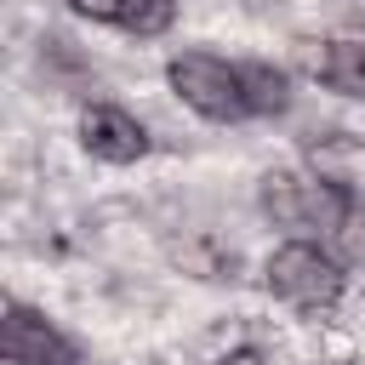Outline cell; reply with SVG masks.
I'll return each mask as SVG.
<instances>
[{
    "instance_id": "cell-1",
    "label": "cell",
    "mask_w": 365,
    "mask_h": 365,
    "mask_svg": "<svg viewBox=\"0 0 365 365\" xmlns=\"http://www.w3.org/2000/svg\"><path fill=\"white\" fill-rule=\"evenodd\" d=\"M262 279H268V291H274L285 308H297V314H331V308L342 302V285H348L336 251H319L314 240H285V245L268 257Z\"/></svg>"
},
{
    "instance_id": "cell-2",
    "label": "cell",
    "mask_w": 365,
    "mask_h": 365,
    "mask_svg": "<svg viewBox=\"0 0 365 365\" xmlns=\"http://www.w3.org/2000/svg\"><path fill=\"white\" fill-rule=\"evenodd\" d=\"M165 80L205 120H245L251 114L245 108V74H240V63H222L211 51H182V57L165 63Z\"/></svg>"
},
{
    "instance_id": "cell-3",
    "label": "cell",
    "mask_w": 365,
    "mask_h": 365,
    "mask_svg": "<svg viewBox=\"0 0 365 365\" xmlns=\"http://www.w3.org/2000/svg\"><path fill=\"white\" fill-rule=\"evenodd\" d=\"M354 188L331 182V177H297V171H268L262 177V211L279 228H336V217L348 211Z\"/></svg>"
},
{
    "instance_id": "cell-4",
    "label": "cell",
    "mask_w": 365,
    "mask_h": 365,
    "mask_svg": "<svg viewBox=\"0 0 365 365\" xmlns=\"http://www.w3.org/2000/svg\"><path fill=\"white\" fill-rule=\"evenodd\" d=\"M0 354H6V365H74V342L46 314H34L23 302H6Z\"/></svg>"
},
{
    "instance_id": "cell-5",
    "label": "cell",
    "mask_w": 365,
    "mask_h": 365,
    "mask_svg": "<svg viewBox=\"0 0 365 365\" xmlns=\"http://www.w3.org/2000/svg\"><path fill=\"white\" fill-rule=\"evenodd\" d=\"M80 143H86V154H97V160H108V165H131V160L148 154L143 120L125 114V108H114V103H91V108L80 114Z\"/></svg>"
},
{
    "instance_id": "cell-6",
    "label": "cell",
    "mask_w": 365,
    "mask_h": 365,
    "mask_svg": "<svg viewBox=\"0 0 365 365\" xmlns=\"http://www.w3.org/2000/svg\"><path fill=\"white\" fill-rule=\"evenodd\" d=\"M314 74L342 97H365V40H325V51H314Z\"/></svg>"
},
{
    "instance_id": "cell-7",
    "label": "cell",
    "mask_w": 365,
    "mask_h": 365,
    "mask_svg": "<svg viewBox=\"0 0 365 365\" xmlns=\"http://www.w3.org/2000/svg\"><path fill=\"white\" fill-rule=\"evenodd\" d=\"M240 74H245V108H251V114L274 120V114L291 108V80H285V68H274V63H240Z\"/></svg>"
},
{
    "instance_id": "cell-8",
    "label": "cell",
    "mask_w": 365,
    "mask_h": 365,
    "mask_svg": "<svg viewBox=\"0 0 365 365\" xmlns=\"http://www.w3.org/2000/svg\"><path fill=\"white\" fill-rule=\"evenodd\" d=\"M177 23V0H125L120 6V29L137 34V40H154Z\"/></svg>"
},
{
    "instance_id": "cell-9",
    "label": "cell",
    "mask_w": 365,
    "mask_h": 365,
    "mask_svg": "<svg viewBox=\"0 0 365 365\" xmlns=\"http://www.w3.org/2000/svg\"><path fill=\"white\" fill-rule=\"evenodd\" d=\"M331 251H336V262L365 268V200H359V194H354L348 211L336 217V228H331Z\"/></svg>"
},
{
    "instance_id": "cell-10",
    "label": "cell",
    "mask_w": 365,
    "mask_h": 365,
    "mask_svg": "<svg viewBox=\"0 0 365 365\" xmlns=\"http://www.w3.org/2000/svg\"><path fill=\"white\" fill-rule=\"evenodd\" d=\"M74 17H91V23H120V6L125 0H63Z\"/></svg>"
},
{
    "instance_id": "cell-11",
    "label": "cell",
    "mask_w": 365,
    "mask_h": 365,
    "mask_svg": "<svg viewBox=\"0 0 365 365\" xmlns=\"http://www.w3.org/2000/svg\"><path fill=\"white\" fill-rule=\"evenodd\" d=\"M217 365H268V359H262L257 348H234V354H222Z\"/></svg>"
}]
</instances>
